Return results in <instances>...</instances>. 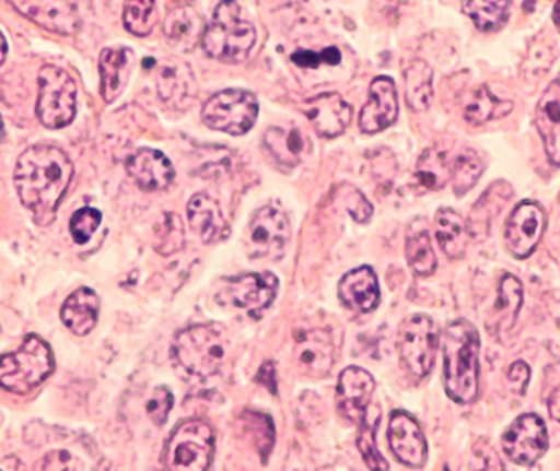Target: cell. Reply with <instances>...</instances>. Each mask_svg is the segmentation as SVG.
<instances>
[{"mask_svg":"<svg viewBox=\"0 0 560 471\" xmlns=\"http://www.w3.org/2000/svg\"><path fill=\"white\" fill-rule=\"evenodd\" d=\"M187 215L191 231L201 238L203 244H213V242L222 238L226 222L223 219L219 203L209 195H194L190 202H188Z\"/></svg>","mask_w":560,"mask_h":471,"instance_id":"cell-26","label":"cell"},{"mask_svg":"<svg viewBox=\"0 0 560 471\" xmlns=\"http://www.w3.org/2000/svg\"><path fill=\"white\" fill-rule=\"evenodd\" d=\"M339 299L355 313H373L380 306V285L371 267H358L339 282Z\"/></svg>","mask_w":560,"mask_h":471,"instance_id":"cell-22","label":"cell"},{"mask_svg":"<svg viewBox=\"0 0 560 471\" xmlns=\"http://www.w3.org/2000/svg\"><path fill=\"white\" fill-rule=\"evenodd\" d=\"M5 56H8V43H5V37L0 33V66L4 64Z\"/></svg>","mask_w":560,"mask_h":471,"instance_id":"cell-49","label":"cell"},{"mask_svg":"<svg viewBox=\"0 0 560 471\" xmlns=\"http://www.w3.org/2000/svg\"><path fill=\"white\" fill-rule=\"evenodd\" d=\"M346 202H348L346 203L348 212L351 213L355 222L366 223L373 215V207L368 202L366 197L355 188L349 187V190L346 191Z\"/></svg>","mask_w":560,"mask_h":471,"instance_id":"cell-43","label":"cell"},{"mask_svg":"<svg viewBox=\"0 0 560 471\" xmlns=\"http://www.w3.org/2000/svg\"><path fill=\"white\" fill-rule=\"evenodd\" d=\"M264 143L277 162L289 166L298 165L305 152V138L295 128H270L266 131Z\"/></svg>","mask_w":560,"mask_h":471,"instance_id":"cell-32","label":"cell"},{"mask_svg":"<svg viewBox=\"0 0 560 471\" xmlns=\"http://www.w3.org/2000/svg\"><path fill=\"white\" fill-rule=\"evenodd\" d=\"M418 181L427 190H442L452 178V162L445 152L430 148L421 155L417 165Z\"/></svg>","mask_w":560,"mask_h":471,"instance_id":"cell-36","label":"cell"},{"mask_svg":"<svg viewBox=\"0 0 560 471\" xmlns=\"http://www.w3.org/2000/svg\"><path fill=\"white\" fill-rule=\"evenodd\" d=\"M238 423H241L242 436L266 460L273 445V425L269 414L245 411L238 417Z\"/></svg>","mask_w":560,"mask_h":471,"instance_id":"cell-37","label":"cell"},{"mask_svg":"<svg viewBox=\"0 0 560 471\" xmlns=\"http://www.w3.org/2000/svg\"><path fill=\"white\" fill-rule=\"evenodd\" d=\"M524 304V287L515 275L506 274L500 279L493 306V325L499 332L511 331Z\"/></svg>","mask_w":560,"mask_h":471,"instance_id":"cell-30","label":"cell"},{"mask_svg":"<svg viewBox=\"0 0 560 471\" xmlns=\"http://www.w3.org/2000/svg\"><path fill=\"white\" fill-rule=\"evenodd\" d=\"M101 220H103L101 213L97 210L91 209V207L78 210L72 215L71 223H69V231H71L75 244H88L90 238L93 237L94 232L100 228Z\"/></svg>","mask_w":560,"mask_h":471,"instance_id":"cell-41","label":"cell"},{"mask_svg":"<svg viewBox=\"0 0 560 471\" xmlns=\"http://www.w3.org/2000/svg\"><path fill=\"white\" fill-rule=\"evenodd\" d=\"M443 386L458 404H471L480 396V335L471 322L453 320L442 338Z\"/></svg>","mask_w":560,"mask_h":471,"instance_id":"cell-2","label":"cell"},{"mask_svg":"<svg viewBox=\"0 0 560 471\" xmlns=\"http://www.w3.org/2000/svg\"><path fill=\"white\" fill-rule=\"evenodd\" d=\"M172 360L184 375L210 381L222 373L226 363V339L217 325H197L175 335Z\"/></svg>","mask_w":560,"mask_h":471,"instance_id":"cell-3","label":"cell"},{"mask_svg":"<svg viewBox=\"0 0 560 471\" xmlns=\"http://www.w3.org/2000/svg\"><path fill=\"white\" fill-rule=\"evenodd\" d=\"M279 279L270 272L242 274L223 282L217 295L222 306L244 310L248 316L260 317L276 301Z\"/></svg>","mask_w":560,"mask_h":471,"instance_id":"cell-10","label":"cell"},{"mask_svg":"<svg viewBox=\"0 0 560 471\" xmlns=\"http://www.w3.org/2000/svg\"><path fill=\"white\" fill-rule=\"evenodd\" d=\"M9 4L37 26L59 36H72L80 31V15L69 0H9Z\"/></svg>","mask_w":560,"mask_h":471,"instance_id":"cell-14","label":"cell"},{"mask_svg":"<svg viewBox=\"0 0 560 471\" xmlns=\"http://www.w3.org/2000/svg\"><path fill=\"white\" fill-rule=\"evenodd\" d=\"M305 115L320 137L336 138L348 128L352 109L339 94L324 93L307 102Z\"/></svg>","mask_w":560,"mask_h":471,"instance_id":"cell-20","label":"cell"},{"mask_svg":"<svg viewBox=\"0 0 560 471\" xmlns=\"http://www.w3.org/2000/svg\"><path fill=\"white\" fill-rule=\"evenodd\" d=\"M398 118V94L392 78L380 76L373 81L370 90V102L360 116V128L363 133L373 134L392 127Z\"/></svg>","mask_w":560,"mask_h":471,"instance_id":"cell-17","label":"cell"},{"mask_svg":"<svg viewBox=\"0 0 560 471\" xmlns=\"http://www.w3.org/2000/svg\"><path fill=\"white\" fill-rule=\"evenodd\" d=\"M546 213L536 202H522L505 223V247L515 259H527L542 240Z\"/></svg>","mask_w":560,"mask_h":471,"instance_id":"cell-13","label":"cell"},{"mask_svg":"<svg viewBox=\"0 0 560 471\" xmlns=\"http://www.w3.org/2000/svg\"><path fill=\"white\" fill-rule=\"evenodd\" d=\"M483 172L480 156L474 150H465L452 162L453 190L458 197L475 187Z\"/></svg>","mask_w":560,"mask_h":471,"instance_id":"cell-38","label":"cell"},{"mask_svg":"<svg viewBox=\"0 0 560 471\" xmlns=\"http://www.w3.org/2000/svg\"><path fill=\"white\" fill-rule=\"evenodd\" d=\"M436 238L440 249L450 260H458L467 254L468 227L464 216L452 209H442L436 213Z\"/></svg>","mask_w":560,"mask_h":471,"instance_id":"cell-29","label":"cell"},{"mask_svg":"<svg viewBox=\"0 0 560 471\" xmlns=\"http://www.w3.org/2000/svg\"><path fill=\"white\" fill-rule=\"evenodd\" d=\"M55 370L49 344L39 335L30 334L14 353L0 356V386L24 395L46 381Z\"/></svg>","mask_w":560,"mask_h":471,"instance_id":"cell-5","label":"cell"},{"mask_svg":"<svg viewBox=\"0 0 560 471\" xmlns=\"http://www.w3.org/2000/svg\"><path fill=\"white\" fill-rule=\"evenodd\" d=\"M406 259L418 278H428L439 266L424 219L413 220L406 231Z\"/></svg>","mask_w":560,"mask_h":471,"instance_id":"cell-28","label":"cell"},{"mask_svg":"<svg viewBox=\"0 0 560 471\" xmlns=\"http://www.w3.org/2000/svg\"><path fill=\"white\" fill-rule=\"evenodd\" d=\"M381 423V410L377 404H368L363 416L358 421V448L363 455L364 463L371 470H388L389 464L381 457L376 446L377 426Z\"/></svg>","mask_w":560,"mask_h":471,"instance_id":"cell-31","label":"cell"},{"mask_svg":"<svg viewBox=\"0 0 560 471\" xmlns=\"http://www.w3.org/2000/svg\"><path fill=\"white\" fill-rule=\"evenodd\" d=\"M374 392V379L361 367H348L339 376L336 401L338 410L348 423H358L370 404Z\"/></svg>","mask_w":560,"mask_h":471,"instance_id":"cell-18","label":"cell"},{"mask_svg":"<svg viewBox=\"0 0 560 471\" xmlns=\"http://www.w3.org/2000/svg\"><path fill=\"white\" fill-rule=\"evenodd\" d=\"M72 180V163L65 152L49 144L25 150L15 166V188L25 209L43 227L55 222L59 203Z\"/></svg>","mask_w":560,"mask_h":471,"instance_id":"cell-1","label":"cell"},{"mask_svg":"<svg viewBox=\"0 0 560 471\" xmlns=\"http://www.w3.org/2000/svg\"><path fill=\"white\" fill-rule=\"evenodd\" d=\"M502 446L509 460L515 464H536L549 448L546 423L537 414H522L503 433Z\"/></svg>","mask_w":560,"mask_h":471,"instance_id":"cell-12","label":"cell"},{"mask_svg":"<svg viewBox=\"0 0 560 471\" xmlns=\"http://www.w3.org/2000/svg\"><path fill=\"white\" fill-rule=\"evenodd\" d=\"M389 448L406 467H423L428 457L427 439L418 421L405 411H393L388 428Z\"/></svg>","mask_w":560,"mask_h":471,"instance_id":"cell-16","label":"cell"},{"mask_svg":"<svg viewBox=\"0 0 560 471\" xmlns=\"http://www.w3.org/2000/svg\"><path fill=\"white\" fill-rule=\"evenodd\" d=\"M335 338L327 329H310L295 335L294 357L299 369L311 378H324L336 364Z\"/></svg>","mask_w":560,"mask_h":471,"instance_id":"cell-15","label":"cell"},{"mask_svg":"<svg viewBox=\"0 0 560 471\" xmlns=\"http://www.w3.org/2000/svg\"><path fill=\"white\" fill-rule=\"evenodd\" d=\"M464 12L480 31H499L511 14L509 0H464Z\"/></svg>","mask_w":560,"mask_h":471,"instance_id":"cell-35","label":"cell"},{"mask_svg":"<svg viewBox=\"0 0 560 471\" xmlns=\"http://www.w3.org/2000/svg\"><path fill=\"white\" fill-rule=\"evenodd\" d=\"M155 0H126L122 22L128 33L144 37L153 30Z\"/></svg>","mask_w":560,"mask_h":471,"instance_id":"cell-39","label":"cell"},{"mask_svg":"<svg viewBox=\"0 0 560 471\" xmlns=\"http://www.w3.org/2000/svg\"><path fill=\"white\" fill-rule=\"evenodd\" d=\"M536 127L552 165L560 166V81H553L536 108Z\"/></svg>","mask_w":560,"mask_h":471,"instance_id":"cell-23","label":"cell"},{"mask_svg":"<svg viewBox=\"0 0 560 471\" xmlns=\"http://www.w3.org/2000/svg\"><path fill=\"white\" fill-rule=\"evenodd\" d=\"M74 80L65 69L44 66L39 72L37 118L49 130L68 127L75 116Z\"/></svg>","mask_w":560,"mask_h":471,"instance_id":"cell-7","label":"cell"},{"mask_svg":"<svg viewBox=\"0 0 560 471\" xmlns=\"http://www.w3.org/2000/svg\"><path fill=\"white\" fill-rule=\"evenodd\" d=\"M4 140V122H2V118H0V141Z\"/></svg>","mask_w":560,"mask_h":471,"instance_id":"cell-51","label":"cell"},{"mask_svg":"<svg viewBox=\"0 0 560 471\" xmlns=\"http://www.w3.org/2000/svg\"><path fill=\"white\" fill-rule=\"evenodd\" d=\"M256 44V30L242 15L237 0H220L212 21L201 37V46L210 58L222 62H242Z\"/></svg>","mask_w":560,"mask_h":471,"instance_id":"cell-4","label":"cell"},{"mask_svg":"<svg viewBox=\"0 0 560 471\" xmlns=\"http://www.w3.org/2000/svg\"><path fill=\"white\" fill-rule=\"evenodd\" d=\"M269 379L277 382L276 378V364L273 361H267L262 367H260L259 375H257V381L262 382L269 389Z\"/></svg>","mask_w":560,"mask_h":471,"instance_id":"cell-46","label":"cell"},{"mask_svg":"<svg viewBox=\"0 0 560 471\" xmlns=\"http://www.w3.org/2000/svg\"><path fill=\"white\" fill-rule=\"evenodd\" d=\"M292 61L299 66V68L316 69L323 64V58L320 52L314 51H298L292 55Z\"/></svg>","mask_w":560,"mask_h":471,"instance_id":"cell-45","label":"cell"},{"mask_svg":"<svg viewBox=\"0 0 560 471\" xmlns=\"http://www.w3.org/2000/svg\"><path fill=\"white\" fill-rule=\"evenodd\" d=\"M159 96L176 109H188L197 96V83L190 66L180 59H170L160 68Z\"/></svg>","mask_w":560,"mask_h":471,"instance_id":"cell-21","label":"cell"},{"mask_svg":"<svg viewBox=\"0 0 560 471\" xmlns=\"http://www.w3.org/2000/svg\"><path fill=\"white\" fill-rule=\"evenodd\" d=\"M291 222L284 210L266 205L252 216L247 232V252L254 259L277 257L291 240Z\"/></svg>","mask_w":560,"mask_h":471,"instance_id":"cell-11","label":"cell"},{"mask_svg":"<svg viewBox=\"0 0 560 471\" xmlns=\"http://www.w3.org/2000/svg\"><path fill=\"white\" fill-rule=\"evenodd\" d=\"M100 314V299L93 289L81 287L72 292L61 309L66 328L75 335H86L93 331Z\"/></svg>","mask_w":560,"mask_h":471,"instance_id":"cell-27","label":"cell"},{"mask_svg":"<svg viewBox=\"0 0 560 471\" xmlns=\"http://www.w3.org/2000/svg\"><path fill=\"white\" fill-rule=\"evenodd\" d=\"M159 242L156 250L163 256H170L184 247V225L175 213H166L163 219L162 228L159 231Z\"/></svg>","mask_w":560,"mask_h":471,"instance_id":"cell-40","label":"cell"},{"mask_svg":"<svg viewBox=\"0 0 560 471\" xmlns=\"http://www.w3.org/2000/svg\"><path fill=\"white\" fill-rule=\"evenodd\" d=\"M166 39L178 51H194L206 33V22L191 5H180L168 12L163 24Z\"/></svg>","mask_w":560,"mask_h":471,"instance_id":"cell-25","label":"cell"},{"mask_svg":"<svg viewBox=\"0 0 560 471\" xmlns=\"http://www.w3.org/2000/svg\"><path fill=\"white\" fill-rule=\"evenodd\" d=\"M257 115V97L244 90L220 91L201 109V118L207 127L235 137L250 131L256 125Z\"/></svg>","mask_w":560,"mask_h":471,"instance_id":"cell-8","label":"cell"},{"mask_svg":"<svg viewBox=\"0 0 560 471\" xmlns=\"http://www.w3.org/2000/svg\"><path fill=\"white\" fill-rule=\"evenodd\" d=\"M549 411L550 416H552L557 423H560V385L553 389L552 396H550Z\"/></svg>","mask_w":560,"mask_h":471,"instance_id":"cell-48","label":"cell"},{"mask_svg":"<svg viewBox=\"0 0 560 471\" xmlns=\"http://www.w3.org/2000/svg\"><path fill=\"white\" fill-rule=\"evenodd\" d=\"M528 379H530V367L524 361H515L506 370V382L515 395H525Z\"/></svg>","mask_w":560,"mask_h":471,"instance_id":"cell-44","label":"cell"},{"mask_svg":"<svg viewBox=\"0 0 560 471\" xmlns=\"http://www.w3.org/2000/svg\"><path fill=\"white\" fill-rule=\"evenodd\" d=\"M406 103L413 111H424L433 96V72L423 61H415L405 72Z\"/></svg>","mask_w":560,"mask_h":471,"instance_id":"cell-34","label":"cell"},{"mask_svg":"<svg viewBox=\"0 0 560 471\" xmlns=\"http://www.w3.org/2000/svg\"><path fill=\"white\" fill-rule=\"evenodd\" d=\"M320 58H323V64L338 66L341 62V51L338 47H326L324 51H320Z\"/></svg>","mask_w":560,"mask_h":471,"instance_id":"cell-47","label":"cell"},{"mask_svg":"<svg viewBox=\"0 0 560 471\" xmlns=\"http://www.w3.org/2000/svg\"><path fill=\"white\" fill-rule=\"evenodd\" d=\"M173 403L175 400H173L172 391L166 386H160L147 401L148 416L156 426L165 425L170 411L173 410Z\"/></svg>","mask_w":560,"mask_h":471,"instance_id":"cell-42","label":"cell"},{"mask_svg":"<svg viewBox=\"0 0 560 471\" xmlns=\"http://www.w3.org/2000/svg\"><path fill=\"white\" fill-rule=\"evenodd\" d=\"M126 169L141 190H165L175 180V168L162 152L141 148L126 162Z\"/></svg>","mask_w":560,"mask_h":471,"instance_id":"cell-19","label":"cell"},{"mask_svg":"<svg viewBox=\"0 0 560 471\" xmlns=\"http://www.w3.org/2000/svg\"><path fill=\"white\" fill-rule=\"evenodd\" d=\"M133 51L128 47H108L101 52V94L106 103H113L121 96L133 71Z\"/></svg>","mask_w":560,"mask_h":471,"instance_id":"cell-24","label":"cell"},{"mask_svg":"<svg viewBox=\"0 0 560 471\" xmlns=\"http://www.w3.org/2000/svg\"><path fill=\"white\" fill-rule=\"evenodd\" d=\"M511 102H502L499 97L490 93L489 87L478 86L477 90L468 94L467 105H465V119L471 125H483L490 119L503 118L512 111Z\"/></svg>","mask_w":560,"mask_h":471,"instance_id":"cell-33","label":"cell"},{"mask_svg":"<svg viewBox=\"0 0 560 471\" xmlns=\"http://www.w3.org/2000/svg\"><path fill=\"white\" fill-rule=\"evenodd\" d=\"M440 332L431 317L417 314L402 322L398 334V351L401 363L411 375L423 379L435 366Z\"/></svg>","mask_w":560,"mask_h":471,"instance_id":"cell-9","label":"cell"},{"mask_svg":"<svg viewBox=\"0 0 560 471\" xmlns=\"http://www.w3.org/2000/svg\"><path fill=\"white\" fill-rule=\"evenodd\" d=\"M215 454V433L203 420L184 421L170 435L163 450L166 470H207Z\"/></svg>","mask_w":560,"mask_h":471,"instance_id":"cell-6","label":"cell"},{"mask_svg":"<svg viewBox=\"0 0 560 471\" xmlns=\"http://www.w3.org/2000/svg\"><path fill=\"white\" fill-rule=\"evenodd\" d=\"M553 24H556L557 30L560 33V0H556V4H553Z\"/></svg>","mask_w":560,"mask_h":471,"instance_id":"cell-50","label":"cell"}]
</instances>
